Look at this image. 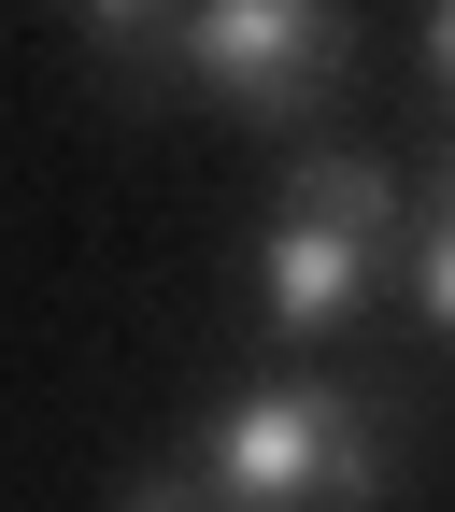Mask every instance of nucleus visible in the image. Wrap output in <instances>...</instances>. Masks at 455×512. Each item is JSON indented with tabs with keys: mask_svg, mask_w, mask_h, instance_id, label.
<instances>
[{
	"mask_svg": "<svg viewBox=\"0 0 455 512\" xmlns=\"http://www.w3.org/2000/svg\"><path fill=\"white\" fill-rule=\"evenodd\" d=\"M185 456H200V484L228 512H370L399 484V413L328 384V370H271L185 427Z\"/></svg>",
	"mask_w": 455,
	"mask_h": 512,
	"instance_id": "obj_1",
	"label": "nucleus"
},
{
	"mask_svg": "<svg viewBox=\"0 0 455 512\" xmlns=\"http://www.w3.org/2000/svg\"><path fill=\"white\" fill-rule=\"evenodd\" d=\"M384 242H399V171L384 157H299L271 200V242H256V313L285 342H328L384 285Z\"/></svg>",
	"mask_w": 455,
	"mask_h": 512,
	"instance_id": "obj_2",
	"label": "nucleus"
},
{
	"mask_svg": "<svg viewBox=\"0 0 455 512\" xmlns=\"http://www.w3.org/2000/svg\"><path fill=\"white\" fill-rule=\"evenodd\" d=\"M157 72L185 100L242 114V128H285V114H313L356 72V29H342V0H185V29H171Z\"/></svg>",
	"mask_w": 455,
	"mask_h": 512,
	"instance_id": "obj_3",
	"label": "nucleus"
},
{
	"mask_svg": "<svg viewBox=\"0 0 455 512\" xmlns=\"http://www.w3.org/2000/svg\"><path fill=\"white\" fill-rule=\"evenodd\" d=\"M72 29H86V57H114V72H143V57H171L185 0H72Z\"/></svg>",
	"mask_w": 455,
	"mask_h": 512,
	"instance_id": "obj_4",
	"label": "nucleus"
},
{
	"mask_svg": "<svg viewBox=\"0 0 455 512\" xmlns=\"http://www.w3.org/2000/svg\"><path fill=\"white\" fill-rule=\"evenodd\" d=\"M114 512H228V498L200 484V456H143V470L114 484Z\"/></svg>",
	"mask_w": 455,
	"mask_h": 512,
	"instance_id": "obj_5",
	"label": "nucleus"
},
{
	"mask_svg": "<svg viewBox=\"0 0 455 512\" xmlns=\"http://www.w3.org/2000/svg\"><path fill=\"white\" fill-rule=\"evenodd\" d=\"M413 313L455 342V214H413Z\"/></svg>",
	"mask_w": 455,
	"mask_h": 512,
	"instance_id": "obj_6",
	"label": "nucleus"
},
{
	"mask_svg": "<svg viewBox=\"0 0 455 512\" xmlns=\"http://www.w3.org/2000/svg\"><path fill=\"white\" fill-rule=\"evenodd\" d=\"M427 72H441V100H455V0H427Z\"/></svg>",
	"mask_w": 455,
	"mask_h": 512,
	"instance_id": "obj_7",
	"label": "nucleus"
},
{
	"mask_svg": "<svg viewBox=\"0 0 455 512\" xmlns=\"http://www.w3.org/2000/svg\"><path fill=\"white\" fill-rule=\"evenodd\" d=\"M427 214H455V157H441V171H427Z\"/></svg>",
	"mask_w": 455,
	"mask_h": 512,
	"instance_id": "obj_8",
	"label": "nucleus"
}]
</instances>
